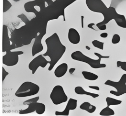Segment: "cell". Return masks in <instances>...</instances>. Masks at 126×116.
<instances>
[{
    "mask_svg": "<svg viewBox=\"0 0 126 116\" xmlns=\"http://www.w3.org/2000/svg\"><path fill=\"white\" fill-rule=\"evenodd\" d=\"M48 21L38 16L18 29H14L10 34L12 50L31 44L40 33L46 32Z\"/></svg>",
    "mask_w": 126,
    "mask_h": 116,
    "instance_id": "1",
    "label": "cell"
},
{
    "mask_svg": "<svg viewBox=\"0 0 126 116\" xmlns=\"http://www.w3.org/2000/svg\"><path fill=\"white\" fill-rule=\"evenodd\" d=\"M85 3L90 10L94 12L100 13L103 16V21L96 24L97 27L106 25L112 20H114L118 26L126 28L125 16L118 13L114 7L112 6L107 7L102 0H85Z\"/></svg>",
    "mask_w": 126,
    "mask_h": 116,
    "instance_id": "2",
    "label": "cell"
},
{
    "mask_svg": "<svg viewBox=\"0 0 126 116\" xmlns=\"http://www.w3.org/2000/svg\"><path fill=\"white\" fill-rule=\"evenodd\" d=\"M45 42L47 50L43 55L48 56L50 58L49 66L48 69L49 71H51L65 52L66 47L62 44L56 32L47 38Z\"/></svg>",
    "mask_w": 126,
    "mask_h": 116,
    "instance_id": "3",
    "label": "cell"
},
{
    "mask_svg": "<svg viewBox=\"0 0 126 116\" xmlns=\"http://www.w3.org/2000/svg\"><path fill=\"white\" fill-rule=\"evenodd\" d=\"M94 54L98 57L97 59H93L91 58L84 55L80 51H76L73 52L71 54V58L73 60L86 63L89 65L92 68L94 69L105 68L106 66V65L105 63H101V58H109V56H102L96 52H94Z\"/></svg>",
    "mask_w": 126,
    "mask_h": 116,
    "instance_id": "4",
    "label": "cell"
},
{
    "mask_svg": "<svg viewBox=\"0 0 126 116\" xmlns=\"http://www.w3.org/2000/svg\"><path fill=\"white\" fill-rule=\"evenodd\" d=\"M40 87L37 84L30 82L26 81L23 83L15 93L18 97H26L36 95L38 93Z\"/></svg>",
    "mask_w": 126,
    "mask_h": 116,
    "instance_id": "5",
    "label": "cell"
},
{
    "mask_svg": "<svg viewBox=\"0 0 126 116\" xmlns=\"http://www.w3.org/2000/svg\"><path fill=\"white\" fill-rule=\"evenodd\" d=\"M104 85L116 88V91L110 90V93L116 96H120L126 93V74L122 75L118 82H115L110 80H107Z\"/></svg>",
    "mask_w": 126,
    "mask_h": 116,
    "instance_id": "6",
    "label": "cell"
},
{
    "mask_svg": "<svg viewBox=\"0 0 126 116\" xmlns=\"http://www.w3.org/2000/svg\"><path fill=\"white\" fill-rule=\"evenodd\" d=\"M50 98L52 103L56 105L64 103L68 100V97L61 85H56L53 87L50 94Z\"/></svg>",
    "mask_w": 126,
    "mask_h": 116,
    "instance_id": "7",
    "label": "cell"
},
{
    "mask_svg": "<svg viewBox=\"0 0 126 116\" xmlns=\"http://www.w3.org/2000/svg\"><path fill=\"white\" fill-rule=\"evenodd\" d=\"M45 0H33L26 2L24 7L26 12L33 13L37 16L47 6Z\"/></svg>",
    "mask_w": 126,
    "mask_h": 116,
    "instance_id": "8",
    "label": "cell"
},
{
    "mask_svg": "<svg viewBox=\"0 0 126 116\" xmlns=\"http://www.w3.org/2000/svg\"><path fill=\"white\" fill-rule=\"evenodd\" d=\"M77 0H55L53 3L48 5L50 8L63 17L65 20L64 10L66 7Z\"/></svg>",
    "mask_w": 126,
    "mask_h": 116,
    "instance_id": "9",
    "label": "cell"
},
{
    "mask_svg": "<svg viewBox=\"0 0 126 116\" xmlns=\"http://www.w3.org/2000/svg\"><path fill=\"white\" fill-rule=\"evenodd\" d=\"M23 54L24 52L22 51L6 52L2 56V63L7 66H15L19 61V56Z\"/></svg>",
    "mask_w": 126,
    "mask_h": 116,
    "instance_id": "10",
    "label": "cell"
},
{
    "mask_svg": "<svg viewBox=\"0 0 126 116\" xmlns=\"http://www.w3.org/2000/svg\"><path fill=\"white\" fill-rule=\"evenodd\" d=\"M27 105H28V107L27 108L19 110L20 114H28L35 112L38 115H42L44 114L46 110V106L45 104L40 102H33L29 103Z\"/></svg>",
    "mask_w": 126,
    "mask_h": 116,
    "instance_id": "11",
    "label": "cell"
},
{
    "mask_svg": "<svg viewBox=\"0 0 126 116\" xmlns=\"http://www.w3.org/2000/svg\"><path fill=\"white\" fill-rule=\"evenodd\" d=\"M49 61H48L43 55H39L32 60L28 65L29 69L32 71V74H34L39 67L45 68Z\"/></svg>",
    "mask_w": 126,
    "mask_h": 116,
    "instance_id": "12",
    "label": "cell"
},
{
    "mask_svg": "<svg viewBox=\"0 0 126 116\" xmlns=\"http://www.w3.org/2000/svg\"><path fill=\"white\" fill-rule=\"evenodd\" d=\"M10 38L8 35V27L5 25L2 26V52H6L12 50V44H11Z\"/></svg>",
    "mask_w": 126,
    "mask_h": 116,
    "instance_id": "13",
    "label": "cell"
},
{
    "mask_svg": "<svg viewBox=\"0 0 126 116\" xmlns=\"http://www.w3.org/2000/svg\"><path fill=\"white\" fill-rule=\"evenodd\" d=\"M77 106V100L76 99L70 98L68 100L66 107L63 111L55 112L56 116H69L70 110H74L76 109Z\"/></svg>",
    "mask_w": 126,
    "mask_h": 116,
    "instance_id": "14",
    "label": "cell"
},
{
    "mask_svg": "<svg viewBox=\"0 0 126 116\" xmlns=\"http://www.w3.org/2000/svg\"><path fill=\"white\" fill-rule=\"evenodd\" d=\"M46 32H42L34 39V42L32 48V56H34L36 54L42 51L43 49V46L41 43V41L42 39L46 34Z\"/></svg>",
    "mask_w": 126,
    "mask_h": 116,
    "instance_id": "15",
    "label": "cell"
},
{
    "mask_svg": "<svg viewBox=\"0 0 126 116\" xmlns=\"http://www.w3.org/2000/svg\"><path fill=\"white\" fill-rule=\"evenodd\" d=\"M68 39L72 44H78L81 39L79 32L74 28H70L68 31Z\"/></svg>",
    "mask_w": 126,
    "mask_h": 116,
    "instance_id": "16",
    "label": "cell"
},
{
    "mask_svg": "<svg viewBox=\"0 0 126 116\" xmlns=\"http://www.w3.org/2000/svg\"><path fill=\"white\" fill-rule=\"evenodd\" d=\"M68 70L66 63H62L59 65L54 70V75L57 78H61L64 76Z\"/></svg>",
    "mask_w": 126,
    "mask_h": 116,
    "instance_id": "17",
    "label": "cell"
},
{
    "mask_svg": "<svg viewBox=\"0 0 126 116\" xmlns=\"http://www.w3.org/2000/svg\"><path fill=\"white\" fill-rule=\"evenodd\" d=\"M75 92L78 95H86L91 96L94 98H97L99 96V94L95 93H92L91 92L86 91L82 87L77 86L74 88Z\"/></svg>",
    "mask_w": 126,
    "mask_h": 116,
    "instance_id": "18",
    "label": "cell"
},
{
    "mask_svg": "<svg viewBox=\"0 0 126 116\" xmlns=\"http://www.w3.org/2000/svg\"><path fill=\"white\" fill-rule=\"evenodd\" d=\"M80 109L87 111L89 113H93L96 110V107L93 105H92L88 102H84L80 105Z\"/></svg>",
    "mask_w": 126,
    "mask_h": 116,
    "instance_id": "19",
    "label": "cell"
},
{
    "mask_svg": "<svg viewBox=\"0 0 126 116\" xmlns=\"http://www.w3.org/2000/svg\"><path fill=\"white\" fill-rule=\"evenodd\" d=\"M83 77L87 80H89V81H95L96 80H97L98 78V76L91 72H89V71H83L81 72Z\"/></svg>",
    "mask_w": 126,
    "mask_h": 116,
    "instance_id": "20",
    "label": "cell"
},
{
    "mask_svg": "<svg viewBox=\"0 0 126 116\" xmlns=\"http://www.w3.org/2000/svg\"><path fill=\"white\" fill-rule=\"evenodd\" d=\"M114 115V111L112 109L110 108L109 106H107V107L102 109L99 113V115L102 116H113Z\"/></svg>",
    "mask_w": 126,
    "mask_h": 116,
    "instance_id": "21",
    "label": "cell"
},
{
    "mask_svg": "<svg viewBox=\"0 0 126 116\" xmlns=\"http://www.w3.org/2000/svg\"><path fill=\"white\" fill-rule=\"evenodd\" d=\"M107 105L108 106L112 105H118L122 103V101L120 100H118L115 98H113L110 97H107L105 99Z\"/></svg>",
    "mask_w": 126,
    "mask_h": 116,
    "instance_id": "22",
    "label": "cell"
},
{
    "mask_svg": "<svg viewBox=\"0 0 126 116\" xmlns=\"http://www.w3.org/2000/svg\"><path fill=\"white\" fill-rule=\"evenodd\" d=\"M12 5L8 0H3V13L7 12L12 7Z\"/></svg>",
    "mask_w": 126,
    "mask_h": 116,
    "instance_id": "23",
    "label": "cell"
},
{
    "mask_svg": "<svg viewBox=\"0 0 126 116\" xmlns=\"http://www.w3.org/2000/svg\"><path fill=\"white\" fill-rule=\"evenodd\" d=\"M92 43L94 47L100 50H103L104 44V42L99 41L97 40H94L92 42Z\"/></svg>",
    "mask_w": 126,
    "mask_h": 116,
    "instance_id": "24",
    "label": "cell"
},
{
    "mask_svg": "<svg viewBox=\"0 0 126 116\" xmlns=\"http://www.w3.org/2000/svg\"><path fill=\"white\" fill-rule=\"evenodd\" d=\"M121 40V37L118 34H114L112 37L111 42L113 44H117L120 42Z\"/></svg>",
    "mask_w": 126,
    "mask_h": 116,
    "instance_id": "25",
    "label": "cell"
},
{
    "mask_svg": "<svg viewBox=\"0 0 126 116\" xmlns=\"http://www.w3.org/2000/svg\"><path fill=\"white\" fill-rule=\"evenodd\" d=\"M39 99V96H36L35 97H33V98L29 99L24 101L23 105H27L29 103H33V102H37Z\"/></svg>",
    "mask_w": 126,
    "mask_h": 116,
    "instance_id": "26",
    "label": "cell"
},
{
    "mask_svg": "<svg viewBox=\"0 0 126 116\" xmlns=\"http://www.w3.org/2000/svg\"><path fill=\"white\" fill-rule=\"evenodd\" d=\"M17 17L20 18L22 21L25 23V24H27L28 22H30V20L27 18V17L26 16V15H25L23 13H22L21 14H19L17 16Z\"/></svg>",
    "mask_w": 126,
    "mask_h": 116,
    "instance_id": "27",
    "label": "cell"
},
{
    "mask_svg": "<svg viewBox=\"0 0 126 116\" xmlns=\"http://www.w3.org/2000/svg\"><path fill=\"white\" fill-rule=\"evenodd\" d=\"M116 64L118 67H121L122 70L126 71V61H121L118 60L117 61Z\"/></svg>",
    "mask_w": 126,
    "mask_h": 116,
    "instance_id": "28",
    "label": "cell"
},
{
    "mask_svg": "<svg viewBox=\"0 0 126 116\" xmlns=\"http://www.w3.org/2000/svg\"><path fill=\"white\" fill-rule=\"evenodd\" d=\"M9 74V73L6 71L5 68L2 66V81L3 82V81L5 80L6 77Z\"/></svg>",
    "mask_w": 126,
    "mask_h": 116,
    "instance_id": "29",
    "label": "cell"
},
{
    "mask_svg": "<svg viewBox=\"0 0 126 116\" xmlns=\"http://www.w3.org/2000/svg\"><path fill=\"white\" fill-rule=\"evenodd\" d=\"M88 87L90 88L93 89H94V90H99V89H100L99 87L96 86H89Z\"/></svg>",
    "mask_w": 126,
    "mask_h": 116,
    "instance_id": "30",
    "label": "cell"
},
{
    "mask_svg": "<svg viewBox=\"0 0 126 116\" xmlns=\"http://www.w3.org/2000/svg\"><path fill=\"white\" fill-rule=\"evenodd\" d=\"M94 25H95L94 23H90V24H89L88 25V28H90V29H92L95 30L96 29H95L93 28V26H94Z\"/></svg>",
    "mask_w": 126,
    "mask_h": 116,
    "instance_id": "31",
    "label": "cell"
},
{
    "mask_svg": "<svg viewBox=\"0 0 126 116\" xmlns=\"http://www.w3.org/2000/svg\"><path fill=\"white\" fill-rule=\"evenodd\" d=\"M100 36L102 38H106L108 36V33L107 32H102L100 34Z\"/></svg>",
    "mask_w": 126,
    "mask_h": 116,
    "instance_id": "32",
    "label": "cell"
},
{
    "mask_svg": "<svg viewBox=\"0 0 126 116\" xmlns=\"http://www.w3.org/2000/svg\"><path fill=\"white\" fill-rule=\"evenodd\" d=\"M75 70H76L75 68H73V67L70 68L69 69V73L70 74H72L73 73V72L75 71Z\"/></svg>",
    "mask_w": 126,
    "mask_h": 116,
    "instance_id": "33",
    "label": "cell"
},
{
    "mask_svg": "<svg viewBox=\"0 0 126 116\" xmlns=\"http://www.w3.org/2000/svg\"><path fill=\"white\" fill-rule=\"evenodd\" d=\"M84 18L83 16H81V27L82 28H84Z\"/></svg>",
    "mask_w": 126,
    "mask_h": 116,
    "instance_id": "34",
    "label": "cell"
},
{
    "mask_svg": "<svg viewBox=\"0 0 126 116\" xmlns=\"http://www.w3.org/2000/svg\"><path fill=\"white\" fill-rule=\"evenodd\" d=\"M46 0V3L47 4V5H50V4L53 3V2L54 1L52 0Z\"/></svg>",
    "mask_w": 126,
    "mask_h": 116,
    "instance_id": "35",
    "label": "cell"
},
{
    "mask_svg": "<svg viewBox=\"0 0 126 116\" xmlns=\"http://www.w3.org/2000/svg\"><path fill=\"white\" fill-rule=\"evenodd\" d=\"M85 48H86V49L87 50H90L91 49V48H90L89 46H87V45H86V46H85Z\"/></svg>",
    "mask_w": 126,
    "mask_h": 116,
    "instance_id": "36",
    "label": "cell"
},
{
    "mask_svg": "<svg viewBox=\"0 0 126 116\" xmlns=\"http://www.w3.org/2000/svg\"><path fill=\"white\" fill-rule=\"evenodd\" d=\"M13 0L15 2H18V1H20L21 0Z\"/></svg>",
    "mask_w": 126,
    "mask_h": 116,
    "instance_id": "37",
    "label": "cell"
}]
</instances>
